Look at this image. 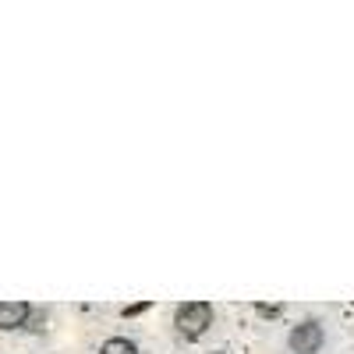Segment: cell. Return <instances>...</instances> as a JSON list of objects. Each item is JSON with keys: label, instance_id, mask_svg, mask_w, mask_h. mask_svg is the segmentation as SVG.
<instances>
[{"label": "cell", "instance_id": "8992f818", "mask_svg": "<svg viewBox=\"0 0 354 354\" xmlns=\"http://www.w3.org/2000/svg\"><path fill=\"white\" fill-rule=\"evenodd\" d=\"M145 308H149V305H145V301H142V305H131V308H124V315H142Z\"/></svg>", "mask_w": 354, "mask_h": 354}, {"label": "cell", "instance_id": "5b68a950", "mask_svg": "<svg viewBox=\"0 0 354 354\" xmlns=\"http://www.w3.org/2000/svg\"><path fill=\"white\" fill-rule=\"evenodd\" d=\"M255 312H259L262 319H277V315L283 312V305H266V301H262V305H255Z\"/></svg>", "mask_w": 354, "mask_h": 354}, {"label": "cell", "instance_id": "277c9868", "mask_svg": "<svg viewBox=\"0 0 354 354\" xmlns=\"http://www.w3.org/2000/svg\"><path fill=\"white\" fill-rule=\"evenodd\" d=\"M100 354H138V347H135L131 340H124V337H110V340L100 347Z\"/></svg>", "mask_w": 354, "mask_h": 354}, {"label": "cell", "instance_id": "7a4b0ae2", "mask_svg": "<svg viewBox=\"0 0 354 354\" xmlns=\"http://www.w3.org/2000/svg\"><path fill=\"white\" fill-rule=\"evenodd\" d=\"M322 340H326V333H322L319 322H301V326H294L290 330V351L294 354H315L322 347Z\"/></svg>", "mask_w": 354, "mask_h": 354}, {"label": "cell", "instance_id": "3957f363", "mask_svg": "<svg viewBox=\"0 0 354 354\" xmlns=\"http://www.w3.org/2000/svg\"><path fill=\"white\" fill-rule=\"evenodd\" d=\"M28 319V305L25 301H0V330H18Z\"/></svg>", "mask_w": 354, "mask_h": 354}, {"label": "cell", "instance_id": "6da1fadb", "mask_svg": "<svg viewBox=\"0 0 354 354\" xmlns=\"http://www.w3.org/2000/svg\"><path fill=\"white\" fill-rule=\"evenodd\" d=\"M174 322H177V330H181L188 340H198L205 330L213 326V308L205 305V301H188V305L177 308Z\"/></svg>", "mask_w": 354, "mask_h": 354}]
</instances>
